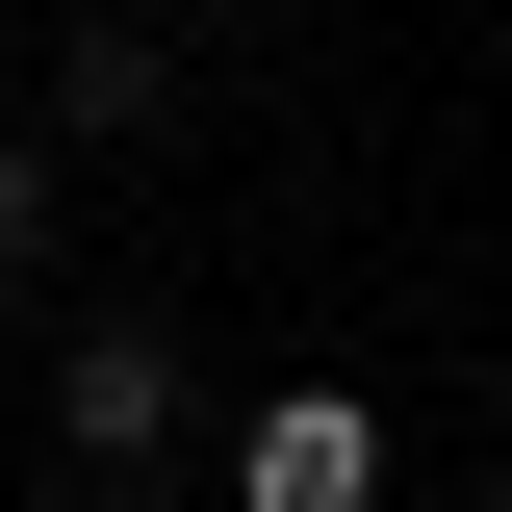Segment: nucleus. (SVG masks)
<instances>
[{
    "mask_svg": "<svg viewBox=\"0 0 512 512\" xmlns=\"http://www.w3.org/2000/svg\"><path fill=\"white\" fill-rule=\"evenodd\" d=\"M231 512H384V410L359 384H282V410L231 436Z\"/></svg>",
    "mask_w": 512,
    "mask_h": 512,
    "instance_id": "obj_1",
    "label": "nucleus"
},
{
    "mask_svg": "<svg viewBox=\"0 0 512 512\" xmlns=\"http://www.w3.org/2000/svg\"><path fill=\"white\" fill-rule=\"evenodd\" d=\"M52 436H77V487L154 461V436H180V359H154V333H77V359H52Z\"/></svg>",
    "mask_w": 512,
    "mask_h": 512,
    "instance_id": "obj_2",
    "label": "nucleus"
},
{
    "mask_svg": "<svg viewBox=\"0 0 512 512\" xmlns=\"http://www.w3.org/2000/svg\"><path fill=\"white\" fill-rule=\"evenodd\" d=\"M0 256H26V154H0Z\"/></svg>",
    "mask_w": 512,
    "mask_h": 512,
    "instance_id": "obj_3",
    "label": "nucleus"
},
{
    "mask_svg": "<svg viewBox=\"0 0 512 512\" xmlns=\"http://www.w3.org/2000/svg\"><path fill=\"white\" fill-rule=\"evenodd\" d=\"M52 512H103V487H52Z\"/></svg>",
    "mask_w": 512,
    "mask_h": 512,
    "instance_id": "obj_4",
    "label": "nucleus"
}]
</instances>
